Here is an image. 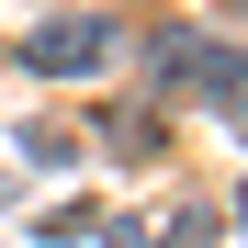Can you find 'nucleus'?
Segmentation results:
<instances>
[{
  "instance_id": "nucleus-5",
  "label": "nucleus",
  "mask_w": 248,
  "mask_h": 248,
  "mask_svg": "<svg viewBox=\"0 0 248 248\" xmlns=\"http://www.w3.org/2000/svg\"><path fill=\"white\" fill-rule=\"evenodd\" d=\"M237 226H248V192H237Z\"/></svg>"
},
{
  "instance_id": "nucleus-2",
  "label": "nucleus",
  "mask_w": 248,
  "mask_h": 248,
  "mask_svg": "<svg viewBox=\"0 0 248 248\" xmlns=\"http://www.w3.org/2000/svg\"><path fill=\"white\" fill-rule=\"evenodd\" d=\"M12 68L23 79H91V68H113V23H34L12 46Z\"/></svg>"
},
{
  "instance_id": "nucleus-3",
  "label": "nucleus",
  "mask_w": 248,
  "mask_h": 248,
  "mask_svg": "<svg viewBox=\"0 0 248 248\" xmlns=\"http://www.w3.org/2000/svg\"><path fill=\"white\" fill-rule=\"evenodd\" d=\"M147 248H215V215H203V203H192V215H170V226H158Z\"/></svg>"
},
{
  "instance_id": "nucleus-1",
  "label": "nucleus",
  "mask_w": 248,
  "mask_h": 248,
  "mask_svg": "<svg viewBox=\"0 0 248 248\" xmlns=\"http://www.w3.org/2000/svg\"><path fill=\"white\" fill-rule=\"evenodd\" d=\"M158 91L215 102L237 136H248V57H237V46H215V34H158Z\"/></svg>"
},
{
  "instance_id": "nucleus-4",
  "label": "nucleus",
  "mask_w": 248,
  "mask_h": 248,
  "mask_svg": "<svg viewBox=\"0 0 248 248\" xmlns=\"http://www.w3.org/2000/svg\"><path fill=\"white\" fill-rule=\"evenodd\" d=\"M102 248H147V226H102Z\"/></svg>"
}]
</instances>
